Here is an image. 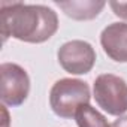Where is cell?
Instances as JSON below:
<instances>
[{"mask_svg": "<svg viewBox=\"0 0 127 127\" xmlns=\"http://www.w3.org/2000/svg\"><path fill=\"white\" fill-rule=\"evenodd\" d=\"M0 27L3 42L12 36L23 42L42 43L58 30V17L48 6L2 2Z\"/></svg>", "mask_w": 127, "mask_h": 127, "instance_id": "obj_1", "label": "cell"}, {"mask_svg": "<svg viewBox=\"0 0 127 127\" xmlns=\"http://www.w3.org/2000/svg\"><path fill=\"white\" fill-rule=\"evenodd\" d=\"M90 87L87 82L73 78L58 79L49 93V105L55 115L61 118H75L76 111L90 102Z\"/></svg>", "mask_w": 127, "mask_h": 127, "instance_id": "obj_2", "label": "cell"}, {"mask_svg": "<svg viewBox=\"0 0 127 127\" xmlns=\"http://www.w3.org/2000/svg\"><path fill=\"white\" fill-rule=\"evenodd\" d=\"M96 103L109 115L121 117L127 111V82L112 73L99 75L94 81Z\"/></svg>", "mask_w": 127, "mask_h": 127, "instance_id": "obj_3", "label": "cell"}, {"mask_svg": "<svg viewBox=\"0 0 127 127\" xmlns=\"http://www.w3.org/2000/svg\"><path fill=\"white\" fill-rule=\"evenodd\" d=\"M30 93V78L27 72L15 63L0 66V97L3 105L20 106Z\"/></svg>", "mask_w": 127, "mask_h": 127, "instance_id": "obj_4", "label": "cell"}, {"mask_svg": "<svg viewBox=\"0 0 127 127\" xmlns=\"http://www.w3.org/2000/svg\"><path fill=\"white\" fill-rule=\"evenodd\" d=\"M60 66L67 73H88L96 63V51L85 40H69L63 43L57 52Z\"/></svg>", "mask_w": 127, "mask_h": 127, "instance_id": "obj_5", "label": "cell"}, {"mask_svg": "<svg viewBox=\"0 0 127 127\" xmlns=\"http://www.w3.org/2000/svg\"><path fill=\"white\" fill-rule=\"evenodd\" d=\"M100 43L109 58L118 63H127V24L112 23L103 29Z\"/></svg>", "mask_w": 127, "mask_h": 127, "instance_id": "obj_6", "label": "cell"}, {"mask_svg": "<svg viewBox=\"0 0 127 127\" xmlns=\"http://www.w3.org/2000/svg\"><path fill=\"white\" fill-rule=\"evenodd\" d=\"M55 5L64 11V14L78 21H87L96 18L105 8V2L100 0H70V2H55Z\"/></svg>", "mask_w": 127, "mask_h": 127, "instance_id": "obj_7", "label": "cell"}, {"mask_svg": "<svg viewBox=\"0 0 127 127\" xmlns=\"http://www.w3.org/2000/svg\"><path fill=\"white\" fill-rule=\"evenodd\" d=\"M75 121L78 127H111L105 115H102L97 109H94L90 105H82L76 111Z\"/></svg>", "mask_w": 127, "mask_h": 127, "instance_id": "obj_8", "label": "cell"}, {"mask_svg": "<svg viewBox=\"0 0 127 127\" xmlns=\"http://www.w3.org/2000/svg\"><path fill=\"white\" fill-rule=\"evenodd\" d=\"M114 14L123 20H127V2H109Z\"/></svg>", "mask_w": 127, "mask_h": 127, "instance_id": "obj_9", "label": "cell"}, {"mask_svg": "<svg viewBox=\"0 0 127 127\" xmlns=\"http://www.w3.org/2000/svg\"><path fill=\"white\" fill-rule=\"evenodd\" d=\"M111 127H127V115L124 117H118V120H115Z\"/></svg>", "mask_w": 127, "mask_h": 127, "instance_id": "obj_10", "label": "cell"}]
</instances>
